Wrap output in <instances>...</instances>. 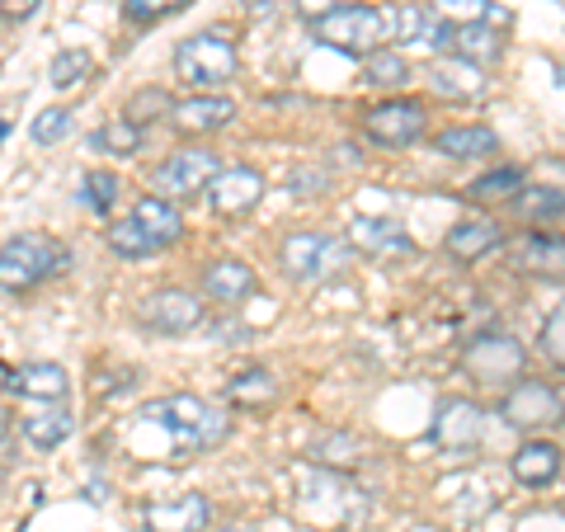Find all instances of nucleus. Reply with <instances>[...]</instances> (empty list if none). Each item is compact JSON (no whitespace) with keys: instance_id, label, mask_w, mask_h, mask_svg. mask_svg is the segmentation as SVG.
I'll use <instances>...</instances> for the list:
<instances>
[{"instance_id":"obj_33","label":"nucleus","mask_w":565,"mask_h":532,"mask_svg":"<svg viewBox=\"0 0 565 532\" xmlns=\"http://www.w3.org/2000/svg\"><path fill=\"white\" fill-rule=\"evenodd\" d=\"M90 66H95V57H90L85 47H66V52H57V57H52V66H47L52 91H76V85L90 76Z\"/></svg>"},{"instance_id":"obj_19","label":"nucleus","mask_w":565,"mask_h":532,"mask_svg":"<svg viewBox=\"0 0 565 532\" xmlns=\"http://www.w3.org/2000/svg\"><path fill=\"white\" fill-rule=\"evenodd\" d=\"M434 151L448 161H476V156H500V132L486 123H467V128H448L434 137Z\"/></svg>"},{"instance_id":"obj_41","label":"nucleus","mask_w":565,"mask_h":532,"mask_svg":"<svg viewBox=\"0 0 565 532\" xmlns=\"http://www.w3.org/2000/svg\"><path fill=\"white\" fill-rule=\"evenodd\" d=\"M6 137H10V123H6V118H0V141H6Z\"/></svg>"},{"instance_id":"obj_23","label":"nucleus","mask_w":565,"mask_h":532,"mask_svg":"<svg viewBox=\"0 0 565 532\" xmlns=\"http://www.w3.org/2000/svg\"><path fill=\"white\" fill-rule=\"evenodd\" d=\"M349 245L363 255H392V251H411V236L392 217H359L349 232Z\"/></svg>"},{"instance_id":"obj_30","label":"nucleus","mask_w":565,"mask_h":532,"mask_svg":"<svg viewBox=\"0 0 565 532\" xmlns=\"http://www.w3.org/2000/svg\"><path fill=\"white\" fill-rule=\"evenodd\" d=\"M141 141H147V128L132 123V118H109L95 132V147L109 151V156H132V151H141Z\"/></svg>"},{"instance_id":"obj_3","label":"nucleus","mask_w":565,"mask_h":532,"mask_svg":"<svg viewBox=\"0 0 565 532\" xmlns=\"http://www.w3.org/2000/svg\"><path fill=\"white\" fill-rule=\"evenodd\" d=\"M66 269H71V251L47 232H20L0 245V288L6 292H33Z\"/></svg>"},{"instance_id":"obj_34","label":"nucleus","mask_w":565,"mask_h":532,"mask_svg":"<svg viewBox=\"0 0 565 532\" xmlns=\"http://www.w3.org/2000/svg\"><path fill=\"white\" fill-rule=\"evenodd\" d=\"M316 462L349 471V467H359V462H363V443L353 438V434H326L321 443H316Z\"/></svg>"},{"instance_id":"obj_16","label":"nucleus","mask_w":565,"mask_h":532,"mask_svg":"<svg viewBox=\"0 0 565 532\" xmlns=\"http://www.w3.org/2000/svg\"><path fill=\"white\" fill-rule=\"evenodd\" d=\"M170 128L174 132H184V137H207V132H222V128H232V118H236V99H226V95H193V99H180V104H170Z\"/></svg>"},{"instance_id":"obj_18","label":"nucleus","mask_w":565,"mask_h":532,"mask_svg":"<svg viewBox=\"0 0 565 532\" xmlns=\"http://www.w3.org/2000/svg\"><path fill=\"white\" fill-rule=\"evenodd\" d=\"M6 392L10 396H24V401H52V405H57L71 392V382H66V368L62 363H24V368L10 372Z\"/></svg>"},{"instance_id":"obj_38","label":"nucleus","mask_w":565,"mask_h":532,"mask_svg":"<svg viewBox=\"0 0 565 532\" xmlns=\"http://www.w3.org/2000/svg\"><path fill=\"white\" fill-rule=\"evenodd\" d=\"M537 349H542L556 368L565 363V311H552V316H546V326H542V334H537Z\"/></svg>"},{"instance_id":"obj_2","label":"nucleus","mask_w":565,"mask_h":532,"mask_svg":"<svg viewBox=\"0 0 565 532\" xmlns=\"http://www.w3.org/2000/svg\"><path fill=\"white\" fill-rule=\"evenodd\" d=\"M180 236H184L180 208L147 193V199L132 203L128 217H118L109 226V251L122 255V259H147V255H161L166 245H174Z\"/></svg>"},{"instance_id":"obj_13","label":"nucleus","mask_w":565,"mask_h":532,"mask_svg":"<svg viewBox=\"0 0 565 532\" xmlns=\"http://www.w3.org/2000/svg\"><path fill=\"white\" fill-rule=\"evenodd\" d=\"M467 368L476 382L509 386V377L523 372V344L514 334H481V340H471V349H467Z\"/></svg>"},{"instance_id":"obj_17","label":"nucleus","mask_w":565,"mask_h":532,"mask_svg":"<svg viewBox=\"0 0 565 532\" xmlns=\"http://www.w3.org/2000/svg\"><path fill=\"white\" fill-rule=\"evenodd\" d=\"M509 471H514L519 486L546 490L561 476V443H552V438H527V443H519V453L509 457Z\"/></svg>"},{"instance_id":"obj_5","label":"nucleus","mask_w":565,"mask_h":532,"mask_svg":"<svg viewBox=\"0 0 565 532\" xmlns=\"http://www.w3.org/2000/svg\"><path fill=\"white\" fill-rule=\"evenodd\" d=\"M236 71H241V57L226 33H193V39L174 47V76L203 95H212L226 81H236Z\"/></svg>"},{"instance_id":"obj_37","label":"nucleus","mask_w":565,"mask_h":532,"mask_svg":"<svg viewBox=\"0 0 565 532\" xmlns=\"http://www.w3.org/2000/svg\"><path fill=\"white\" fill-rule=\"evenodd\" d=\"M189 0H128L122 6V20L128 24H156V20H166V14H174V10H184Z\"/></svg>"},{"instance_id":"obj_40","label":"nucleus","mask_w":565,"mask_h":532,"mask_svg":"<svg viewBox=\"0 0 565 532\" xmlns=\"http://www.w3.org/2000/svg\"><path fill=\"white\" fill-rule=\"evenodd\" d=\"M6 429H10V415H6V411H0V438H6Z\"/></svg>"},{"instance_id":"obj_6","label":"nucleus","mask_w":565,"mask_h":532,"mask_svg":"<svg viewBox=\"0 0 565 532\" xmlns=\"http://www.w3.org/2000/svg\"><path fill=\"white\" fill-rule=\"evenodd\" d=\"M278 259H282V274L288 278L316 283V278L340 274L353 259V245L344 236H334V232H292L288 241H282Z\"/></svg>"},{"instance_id":"obj_31","label":"nucleus","mask_w":565,"mask_h":532,"mask_svg":"<svg viewBox=\"0 0 565 532\" xmlns=\"http://www.w3.org/2000/svg\"><path fill=\"white\" fill-rule=\"evenodd\" d=\"M514 212L523 222H533V226H546V222H556L561 217V189H519L514 193Z\"/></svg>"},{"instance_id":"obj_24","label":"nucleus","mask_w":565,"mask_h":532,"mask_svg":"<svg viewBox=\"0 0 565 532\" xmlns=\"http://www.w3.org/2000/svg\"><path fill=\"white\" fill-rule=\"evenodd\" d=\"M434 24H438V14H434L429 6L386 10V43H424V47H429Z\"/></svg>"},{"instance_id":"obj_32","label":"nucleus","mask_w":565,"mask_h":532,"mask_svg":"<svg viewBox=\"0 0 565 532\" xmlns=\"http://www.w3.org/2000/svg\"><path fill=\"white\" fill-rule=\"evenodd\" d=\"M523 269L527 274H561V236L556 232H533V236H527L523 241Z\"/></svg>"},{"instance_id":"obj_8","label":"nucleus","mask_w":565,"mask_h":532,"mask_svg":"<svg viewBox=\"0 0 565 532\" xmlns=\"http://www.w3.org/2000/svg\"><path fill=\"white\" fill-rule=\"evenodd\" d=\"M504 33L490 29V24H448L438 20L434 33H429V47L444 52V57H457V62H471V66H486V62H500L504 57Z\"/></svg>"},{"instance_id":"obj_25","label":"nucleus","mask_w":565,"mask_h":532,"mask_svg":"<svg viewBox=\"0 0 565 532\" xmlns=\"http://www.w3.org/2000/svg\"><path fill=\"white\" fill-rule=\"evenodd\" d=\"M71 429H76V419H71L66 405H52V411H39V415H24V438L33 443V448H62V443L71 438Z\"/></svg>"},{"instance_id":"obj_9","label":"nucleus","mask_w":565,"mask_h":532,"mask_svg":"<svg viewBox=\"0 0 565 532\" xmlns=\"http://www.w3.org/2000/svg\"><path fill=\"white\" fill-rule=\"evenodd\" d=\"M424 128H429V109H424L419 99H382L363 123V132L373 137L377 147H392V151L415 147Z\"/></svg>"},{"instance_id":"obj_4","label":"nucleus","mask_w":565,"mask_h":532,"mask_svg":"<svg viewBox=\"0 0 565 532\" xmlns=\"http://www.w3.org/2000/svg\"><path fill=\"white\" fill-rule=\"evenodd\" d=\"M311 29H316V43L363 62L367 52H377L386 43V10L353 0V6H340V10L321 14V20H311Z\"/></svg>"},{"instance_id":"obj_35","label":"nucleus","mask_w":565,"mask_h":532,"mask_svg":"<svg viewBox=\"0 0 565 532\" xmlns=\"http://www.w3.org/2000/svg\"><path fill=\"white\" fill-rule=\"evenodd\" d=\"M519 189H523V170L519 166H500V170H490V174H481V180L471 184V199H481V203H490V199H514Z\"/></svg>"},{"instance_id":"obj_14","label":"nucleus","mask_w":565,"mask_h":532,"mask_svg":"<svg viewBox=\"0 0 565 532\" xmlns=\"http://www.w3.org/2000/svg\"><path fill=\"white\" fill-rule=\"evenodd\" d=\"M486 434V415L481 405H471L462 396H448L444 405L434 411V424H429V443H438L444 453H467L476 448Z\"/></svg>"},{"instance_id":"obj_26","label":"nucleus","mask_w":565,"mask_h":532,"mask_svg":"<svg viewBox=\"0 0 565 532\" xmlns=\"http://www.w3.org/2000/svg\"><path fill=\"white\" fill-rule=\"evenodd\" d=\"M405 81H411V62L396 47H377L363 57V85H373V91H401Z\"/></svg>"},{"instance_id":"obj_27","label":"nucleus","mask_w":565,"mask_h":532,"mask_svg":"<svg viewBox=\"0 0 565 532\" xmlns=\"http://www.w3.org/2000/svg\"><path fill=\"white\" fill-rule=\"evenodd\" d=\"M438 20H448V24H490V29H500L509 14L504 10H494V0H434L429 6Z\"/></svg>"},{"instance_id":"obj_1","label":"nucleus","mask_w":565,"mask_h":532,"mask_svg":"<svg viewBox=\"0 0 565 532\" xmlns=\"http://www.w3.org/2000/svg\"><path fill=\"white\" fill-rule=\"evenodd\" d=\"M137 424L141 429H161L170 438V453H203L232 434V419L217 405H207L189 392L174 396H156L147 405H137Z\"/></svg>"},{"instance_id":"obj_22","label":"nucleus","mask_w":565,"mask_h":532,"mask_svg":"<svg viewBox=\"0 0 565 532\" xmlns=\"http://www.w3.org/2000/svg\"><path fill=\"white\" fill-rule=\"evenodd\" d=\"M429 91L438 99H476L486 91V81H481V66H471V62H457V57H444V62H434L429 66Z\"/></svg>"},{"instance_id":"obj_28","label":"nucleus","mask_w":565,"mask_h":532,"mask_svg":"<svg viewBox=\"0 0 565 532\" xmlns=\"http://www.w3.org/2000/svg\"><path fill=\"white\" fill-rule=\"evenodd\" d=\"M118 199H122V180L114 170H90L81 180V208H90L95 217H109Z\"/></svg>"},{"instance_id":"obj_10","label":"nucleus","mask_w":565,"mask_h":532,"mask_svg":"<svg viewBox=\"0 0 565 532\" xmlns=\"http://www.w3.org/2000/svg\"><path fill=\"white\" fill-rule=\"evenodd\" d=\"M500 415L509 429H542V424H552L561 415V392L552 382H537V377H519L514 386L504 392V405Z\"/></svg>"},{"instance_id":"obj_36","label":"nucleus","mask_w":565,"mask_h":532,"mask_svg":"<svg viewBox=\"0 0 565 532\" xmlns=\"http://www.w3.org/2000/svg\"><path fill=\"white\" fill-rule=\"evenodd\" d=\"M71 128H76L71 109H43L39 118H33V141H39V147H52V141L71 137Z\"/></svg>"},{"instance_id":"obj_7","label":"nucleus","mask_w":565,"mask_h":532,"mask_svg":"<svg viewBox=\"0 0 565 532\" xmlns=\"http://www.w3.org/2000/svg\"><path fill=\"white\" fill-rule=\"evenodd\" d=\"M222 170V156L207 151V147H184V151H170L161 166L151 170V189L156 199H193V193H203L207 180Z\"/></svg>"},{"instance_id":"obj_21","label":"nucleus","mask_w":565,"mask_h":532,"mask_svg":"<svg viewBox=\"0 0 565 532\" xmlns=\"http://www.w3.org/2000/svg\"><path fill=\"white\" fill-rule=\"evenodd\" d=\"M504 245V232H500V222H490V217H471V222H457L452 232H448V255L452 259H481L490 251H500Z\"/></svg>"},{"instance_id":"obj_29","label":"nucleus","mask_w":565,"mask_h":532,"mask_svg":"<svg viewBox=\"0 0 565 532\" xmlns=\"http://www.w3.org/2000/svg\"><path fill=\"white\" fill-rule=\"evenodd\" d=\"M274 396H278V382H274L264 368L241 372V377H232V386H226V401L245 405V411H255V405H269Z\"/></svg>"},{"instance_id":"obj_15","label":"nucleus","mask_w":565,"mask_h":532,"mask_svg":"<svg viewBox=\"0 0 565 532\" xmlns=\"http://www.w3.org/2000/svg\"><path fill=\"white\" fill-rule=\"evenodd\" d=\"M212 523V500L199 490H184L174 500H156L141 509V528L147 532H207Z\"/></svg>"},{"instance_id":"obj_12","label":"nucleus","mask_w":565,"mask_h":532,"mask_svg":"<svg viewBox=\"0 0 565 532\" xmlns=\"http://www.w3.org/2000/svg\"><path fill=\"white\" fill-rule=\"evenodd\" d=\"M259 199H264V174L250 166H222L207 180V208L217 217H245V212L259 208Z\"/></svg>"},{"instance_id":"obj_42","label":"nucleus","mask_w":565,"mask_h":532,"mask_svg":"<svg viewBox=\"0 0 565 532\" xmlns=\"http://www.w3.org/2000/svg\"><path fill=\"white\" fill-rule=\"evenodd\" d=\"M222 532H255V528H241V523H232V528H222Z\"/></svg>"},{"instance_id":"obj_20","label":"nucleus","mask_w":565,"mask_h":532,"mask_svg":"<svg viewBox=\"0 0 565 532\" xmlns=\"http://www.w3.org/2000/svg\"><path fill=\"white\" fill-rule=\"evenodd\" d=\"M255 288H259V278L250 264H241V259H217L203 269V292L212 301H245Z\"/></svg>"},{"instance_id":"obj_11","label":"nucleus","mask_w":565,"mask_h":532,"mask_svg":"<svg viewBox=\"0 0 565 532\" xmlns=\"http://www.w3.org/2000/svg\"><path fill=\"white\" fill-rule=\"evenodd\" d=\"M137 321L156 334H189V330L203 326V301L184 288H161V292L141 297Z\"/></svg>"},{"instance_id":"obj_39","label":"nucleus","mask_w":565,"mask_h":532,"mask_svg":"<svg viewBox=\"0 0 565 532\" xmlns=\"http://www.w3.org/2000/svg\"><path fill=\"white\" fill-rule=\"evenodd\" d=\"M340 6H353V0H297V14H307V20H321V14L340 10Z\"/></svg>"}]
</instances>
